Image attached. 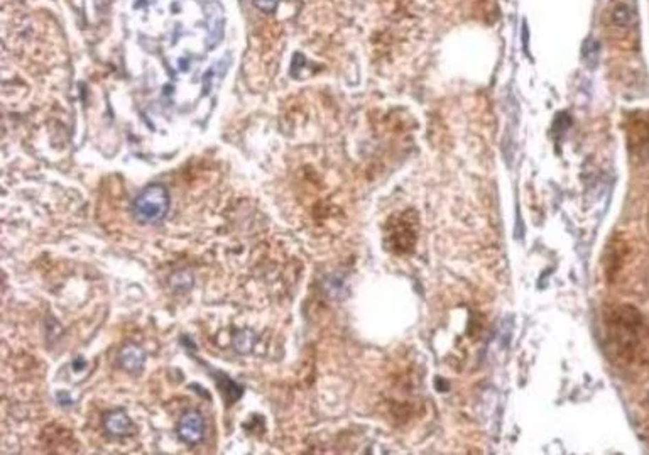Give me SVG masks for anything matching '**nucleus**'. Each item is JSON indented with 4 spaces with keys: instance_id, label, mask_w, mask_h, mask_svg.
<instances>
[{
    "instance_id": "1",
    "label": "nucleus",
    "mask_w": 649,
    "mask_h": 455,
    "mask_svg": "<svg viewBox=\"0 0 649 455\" xmlns=\"http://www.w3.org/2000/svg\"><path fill=\"white\" fill-rule=\"evenodd\" d=\"M605 329H607L609 347L612 354L621 360H630L636 358L644 338L643 316L636 308L629 305H619L611 308L605 315Z\"/></svg>"
},
{
    "instance_id": "2",
    "label": "nucleus",
    "mask_w": 649,
    "mask_h": 455,
    "mask_svg": "<svg viewBox=\"0 0 649 455\" xmlns=\"http://www.w3.org/2000/svg\"><path fill=\"white\" fill-rule=\"evenodd\" d=\"M169 193L166 187L154 183L142 190L132 202V215L139 224H159L169 212Z\"/></svg>"
},
{
    "instance_id": "3",
    "label": "nucleus",
    "mask_w": 649,
    "mask_h": 455,
    "mask_svg": "<svg viewBox=\"0 0 649 455\" xmlns=\"http://www.w3.org/2000/svg\"><path fill=\"white\" fill-rule=\"evenodd\" d=\"M418 215L413 210L394 215L389 220V227L386 231V242L389 244L391 250L397 254H408L414 249L418 240Z\"/></svg>"
},
{
    "instance_id": "4",
    "label": "nucleus",
    "mask_w": 649,
    "mask_h": 455,
    "mask_svg": "<svg viewBox=\"0 0 649 455\" xmlns=\"http://www.w3.org/2000/svg\"><path fill=\"white\" fill-rule=\"evenodd\" d=\"M178 435L188 445H196L202 442L205 435V420L202 415L195 410L186 411L178 421Z\"/></svg>"
},
{
    "instance_id": "5",
    "label": "nucleus",
    "mask_w": 649,
    "mask_h": 455,
    "mask_svg": "<svg viewBox=\"0 0 649 455\" xmlns=\"http://www.w3.org/2000/svg\"><path fill=\"white\" fill-rule=\"evenodd\" d=\"M104 427L112 436H130L136 433V425L123 410H114L105 415Z\"/></svg>"
},
{
    "instance_id": "6",
    "label": "nucleus",
    "mask_w": 649,
    "mask_h": 455,
    "mask_svg": "<svg viewBox=\"0 0 649 455\" xmlns=\"http://www.w3.org/2000/svg\"><path fill=\"white\" fill-rule=\"evenodd\" d=\"M609 21L617 29H630L636 23V12L629 3L614 2L609 10Z\"/></svg>"
},
{
    "instance_id": "7",
    "label": "nucleus",
    "mask_w": 649,
    "mask_h": 455,
    "mask_svg": "<svg viewBox=\"0 0 649 455\" xmlns=\"http://www.w3.org/2000/svg\"><path fill=\"white\" fill-rule=\"evenodd\" d=\"M119 360H120V364H122L123 369L129 371L130 374H139L142 371V367H144L145 354L141 347H137V345L127 344L126 347L120 351Z\"/></svg>"
},
{
    "instance_id": "8",
    "label": "nucleus",
    "mask_w": 649,
    "mask_h": 455,
    "mask_svg": "<svg viewBox=\"0 0 649 455\" xmlns=\"http://www.w3.org/2000/svg\"><path fill=\"white\" fill-rule=\"evenodd\" d=\"M206 19H209V34L210 41L218 43V39L224 34V9H222L220 2L211 0L205 5Z\"/></svg>"
},
{
    "instance_id": "9",
    "label": "nucleus",
    "mask_w": 649,
    "mask_h": 455,
    "mask_svg": "<svg viewBox=\"0 0 649 455\" xmlns=\"http://www.w3.org/2000/svg\"><path fill=\"white\" fill-rule=\"evenodd\" d=\"M254 3L259 7V9L264 10V12H274L279 0H254Z\"/></svg>"
},
{
    "instance_id": "10",
    "label": "nucleus",
    "mask_w": 649,
    "mask_h": 455,
    "mask_svg": "<svg viewBox=\"0 0 649 455\" xmlns=\"http://www.w3.org/2000/svg\"><path fill=\"white\" fill-rule=\"evenodd\" d=\"M648 399H649V398H648Z\"/></svg>"
}]
</instances>
